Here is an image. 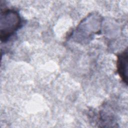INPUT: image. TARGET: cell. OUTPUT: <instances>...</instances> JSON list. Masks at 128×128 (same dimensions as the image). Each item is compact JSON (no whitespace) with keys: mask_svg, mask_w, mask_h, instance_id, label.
Returning <instances> with one entry per match:
<instances>
[{"mask_svg":"<svg viewBox=\"0 0 128 128\" xmlns=\"http://www.w3.org/2000/svg\"><path fill=\"white\" fill-rule=\"evenodd\" d=\"M22 20L16 10L4 8L1 10L0 22V38L6 42L22 26Z\"/></svg>","mask_w":128,"mask_h":128,"instance_id":"cell-1","label":"cell"},{"mask_svg":"<svg viewBox=\"0 0 128 128\" xmlns=\"http://www.w3.org/2000/svg\"><path fill=\"white\" fill-rule=\"evenodd\" d=\"M128 52L126 48L117 55L116 72L122 80L126 84H128Z\"/></svg>","mask_w":128,"mask_h":128,"instance_id":"cell-2","label":"cell"}]
</instances>
